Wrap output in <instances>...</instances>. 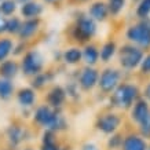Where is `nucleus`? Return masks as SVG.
<instances>
[{
	"mask_svg": "<svg viewBox=\"0 0 150 150\" xmlns=\"http://www.w3.org/2000/svg\"><path fill=\"white\" fill-rule=\"evenodd\" d=\"M138 96V90L137 87L129 86V84H124L120 86L113 94V102L116 106L120 108H129L132 102L137 99Z\"/></svg>",
	"mask_w": 150,
	"mask_h": 150,
	"instance_id": "1",
	"label": "nucleus"
},
{
	"mask_svg": "<svg viewBox=\"0 0 150 150\" xmlns=\"http://www.w3.org/2000/svg\"><path fill=\"white\" fill-rule=\"evenodd\" d=\"M35 118L36 121L41 125H46V127H50V128H62L64 127V120L59 114L54 113L50 108L47 106H41L39 108L35 114Z\"/></svg>",
	"mask_w": 150,
	"mask_h": 150,
	"instance_id": "2",
	"label": "nucleus"
},
{
	"mask_svg": "<svg viewBox=\"0 0 150 150\" xmlns=\"http://www.w3.org/2000/svg\"><path fill=\"white\" fill-rule=\"evenodd\" d=\"M128 39L134 43H138L143 47L150 46V23L141 22L138 25H134L128 29L127 32Z\"/></svg>",
	"mask_w": 150,
	"mask_h": 150,
	"instance_id": "3",
	"label": "nucleus"
},
{
	"mask_svg": "<svg viewBox=\"0 0 150 150\" xmlns=\"http://www.w3.org/2000/svg\"><path fill=\"white\" fill-rule=\"evenodd\" d=\"M143 52L134 46H125L120 51V64L125 69H134L142 62Z\"/></svg>",
	"mask_w": 150,
	"mask_h": 150,
	"instance_id": "4",
	"label": "nucleus"
},
{
	"mask_svg": "<svg viewBox=\"0 0 150 150\" xmlns=\"http://www.w3.org/2000/svg\"><path fill=\"white\" fill-rule=\"evenodd\" d=\"M96 32V23L91 17H81L77 21V25L74 28V37L76 40L86 41Z\"/></svg>",
	"mask_w": 150,
	"mask_h": 150,
	"instance_id": "5",
	"label": "nucleus"
},
{
	"mask_svg": "<svg viewBox=\"0 0 150 150\" xmlns=\"http://www.w3.org/2000/svg\"><path fill=\"white\" fill-rule=\"evenodd\" d=\"M43 68V57L37 51H30L22 61V69L26 74H37Z\"/></svg>",
	"mask_w": 150,
	"mask_h": 150,
	"instance_id": "6",
	"label": "nucleus"
},
{
	"mask_svg": "<svg viewBox=\"0 0 150 150\" xmlns=\"http://www.w3.org/2000/svg\"><path fill=\"white\" fill-rule=\"evenodd\" d=\"M118 80H120V74H118L117 70L106 69L99 79V86L105 92H110L117 87Z\"/></svg>",
	"mask_w": 150,
	"mask_h": 150,
	"instance_id": "7",
	"label": "nucleus"
},
{
	"mask_svg": "<svg viewBox=\"0 0 150 150\" xmlns=\"http://www.w3.org/2000/svg\"><path fill=\"white\" fill-rule=\"evenodd\" d=\"M120 125V118L116 114H105L99 118L98 121V128L100 131H103L105 134H112L117 129V127Z\"/></svg>",
	"mask_w": 150,
	"mask_h": 150,
	"instance_id": "8",
	"label": "nucleus"
},
{
	"mask_svg": "<svg viewBox=\"0 0 150 150\" xmlns=\"http://www.w3.org/2000/svg\"><path fill=\"white\" fill-rule=\"evenodd\" d=\"M109 14V8L108 4L103 1H95L90 6V15L94 21H105L108 18Z\"/></svg>",
	"mask_w": 150,
	"mask_h": 150,
	"instance_id": "9",
	"label": "nucleus"
},
{
	"mask_svg": "<svg viewBox=\"0 0 150 150\" xmlns=\"http://www.w3.org/2000/svg\"><path fill=\"white\" fill-rule=\"evenodd\" d=\"M96 81H98V72L95 69L87 68L83 70L81 76H80V86L84 90H91L96 84Z\"/></svg>",
	"mask_w": 150,
	"mask_h": 150,
	"instance_id": "10",
	"label": "nucleus"
},
{
	"mask_svg": "<svg viewBox=\"0 0 150 150\" xmlns=\"http://www.w3.org/2000/svg\"><path fill=\"white\" fill-rule=\"evenodd\" d=\"M41 13H43V7H41V4L36 3V1H28V3H23L22 7H21V14L28 19L37 18Z\"/></svg>",
	"mask_w": 150,
	"mask_h": 150,
	"instance_id": "11",
	"label": "nucleus"
},
{
	"mask_svg": "<svg viewBox=\"0 0 150 150\" xmlns=\"http://www.w3.org/2000/svg\"><path fill=\"white\" fill-rule=\"evenodd\" d=\"M39 19L33 18V19H26L23 23H21V29H19V36L21 39H28L32 35H35V32L39 28Z\"/></svg>",
	"mask_w": 150,
	"mask_h": 150,
	"instance_id": "12",
	"label": "nucleus"
},
{
	"mask_svg": "<svg viewBox=\"0 0 150 150\" xmlns=\"http://www.w3.org/2000/svg\"><path fill=\"white\" fill-rule=\"evenodd\" d=\"M149 114H150L149 106H147V103H146L145 100H139V102L134 106V110H132V118H134L135 121H138L139 124H141Z\"/></svg>",
	"mask_w": 150,
	"mask_h": 150,
	"instance_id": "13",
	"label": "nucleus"
},
{
	"mask_svg": "<svg viewBox=\"0 0 150 150\" xmlns=\"http://www.w3.org/2000/svg\"><path fill=\"white\" fill-rule=\"evenodd\" d=\"M124 150H146V143L138 137H128L124 141Z\"/></svg>",
	"mask_w": 150,
	"mask_h": 150,
	"instance_id": "14",
	"label": "nucleus"
},
{
	"mask_svg": "<svg viewBox=\"0 0 150 150\" xmlns=\"http://www.w3.org/2000/svg\"><path fill=\"white\" fill-rule=\"evenodd\" d=\"M17 72H18V66H17V64L14 61H6L0 66V74L6 79L14 77L17 74Z\"/></svg>",
	"mask_w": 150,
	"mask_h": 150,
	"instance_id": "15",
	"label": "nucleus"
},
{
	"mask_svg": "<svg viewBox=\"0 0 150 150\" xmlns=\"http://www.w3.org/2000/svg\"><path fill=\"white\" fill-rule=\"evenodd\" d=\"M65 100V91L61 87H55L48 94V102L52 106H61L62 102Z\"/></svg>",
	"mask_w": 150,
	"mask_h": 150,
	"instance_id": "16",
	"label": "nucleus"
},
{
	"mask_svg": "<svg viewBox=\"0 0 150 150\" xmlns=\"http://www.w3.org/2000/svg\"><path fill=\"white\" fill-rule=\"evenodd\" d=\"M35 92L30 90V88H23L21 90L18 94V102L22 106H30V105L35 102Z\"/></svg>",
	"mask_w": 150,
	"mask_h": 150,
	"instance_id": "17",
	"label": "nucleus"
},
{
	"mask_svg": "<svg viewBox=\"0 0 150 150\" xmlns=\"http://www.w3.org/2000/svg\"><path fill=\"white\" fill-rule=\"evenodd\" d=\"M83 57H84V61L88 65H94L98 61V58H99V54H98V51H96V48L94 46H88L84 50Z\"/></svg>",
	"mask_w": 150,
	"mask_h": 150,
	"instance_id": "18",
	"label": "nucleus"
},
{
	"mask_svg": "<svg viewBox=\"0 0 150 150\" xmlns=\"http://www.w3.org/2000/svg\"><path fill=\"white\" fill-rule=\"evenodd\" d=\"M81 58V51L79 50V48H70L64 54V59L65 62H68V64H77Z\"/></svg>",
	"mask_w": 150,
	"mask_h": 150,
	"instance_id": "19",
	"label": "nucleus"
},
{
	"mask_svg": "<svg viewBox=\"0 0 150 150\" xmlns=\"http://www.w3.org/2000/svg\"><path fill=\"white\" fill-rule=\"evenodd\" d=\"M11 50H13V41L8 39H1L0 40V62L8 57Z\"/></svg>",
	"mask_w": 150,
	"mask_h": 150,
	"instance_id": "20",
	"label": "nucleus"
},
{
	"mask_svg": "<svg viewBox=\"0 0 150 150\" xmlns=\"http://www.w3.org/2000/svg\"><path fill=\"white\" fill-rule=\"evenodd\" d=\"M125 6V0H108V8L112 15H117Z\"/></svg>",
	"mask_w": 150,
	"mask_h": 150,
	"instance_id": "21",
	"label": "nucleus"
},
{
	"mask_svg": "<svg viewBox=\"0 0 150 150\" xmlns=\"http://www.w3.org/2000/svg\"><path fill=\"white\" fill-rule=\"evenodd\" d=\"M15 10H17L15 0H3L0 3V13L3 15H11Z\"/></svg>",
	"mask_w": 150,
	"mask_h": 150,
	"instance_id": "22",
	"label": "nucleus"
},
{
	"mask_svg": "<svg viewBox=\"0 0 150 150\" xmlns=\"http://www.w3.org/2000/svg\"><path fill=\"white\" fill-rule=\"evenodd\" d=\"M114 51H116L114 43H112V41H110V43H106V44L102 47V50H100V58H102V61L108 62L114 55Z\"/></svg>",
	"mask_w": 150,
	"mask_h": 150,
	"instance_id": "23",
	"label": "nucleus"
},
{
	"mask_svg": "<svg viewBox=\"0 0 150 150\" xmlns=\"http://www.w3.org/2000/svg\"><path fill=\"white\" fill-rule=\"evenodd\" d=\"M41 150H59L58 145H57L54 141L52 132L48 131L44 134V141H43V147H41Z\"/></svg>",
	"mask_w": 150,
	"mask_h": 150,
	"instance_id": "24",
	"label": "nucleus"
},
{
	"mask_svg": "<svg viewBox=\"0 0 150 150\" xmlns=\"http://www.w3.org/2000/svg\"><path fill=\"white\" fill-rule=\"evenodd\" d=\"M13 90H14V87L8 80L0 81V98H1V99H7V98H10L11 94H13Z\"/></svg>",
	"mask_w": 150,
	"mask_h": 150,
	"instance_id": "25",
	"label": "nucleus"
},
{
	"mask_svg": "<svg viewBox=\"0 0 150 150\" xmlns=\"http://www.w3.org/2000/svg\"><path fill=\"white\" fill-rule=\"evenodd\" d=\"M8 138L13 143H19L23 139V132L19 127H10L8 128Z\"/></svg>",
	"mask_w": 150,
	"mask_h": 150,
	"instance_id": "26",
	"label": "nucleus"
},
{
	"mask_svg": "<svg viewBox=\"0 0 150 150\" xmlns=\"http://www.w3.org/2000/svg\"><path fill=\"white\" fill-rule=\"evenodd\" d=\"M150 14V0H141L137 8V15L141 18H146Z\"/></svg>",
	"mask_w": 150,
	"mask_h": 150,
	"instance_id": "27",
	"label": "nucleus"
},
{
	"mask_svg": "<svg viewBox=\"0 0 150 150\" xmlns=\"http://www.w3.org/2000/svg\"><path fill=\"white\" fill-rule=\"evenodd\" d=\"M21 29V21L18 18H11L7 21V32L10 33H18Z\"/></svg>",
	"mask_w": 150,
	"mask_h": 150,
	"instance_id": "28",
	"label": "nucleus"
},
{
	"mask_svg": "<svg viewBox=\"0 0 150 150\" xmlns=\"http://www.w3.org/2000/svg\"><path fill=\"white\" fill-rule=\"evenodd\" d=\"M141 129L145 137H150V114L141 123Z\"/></svg>",
	"mask_w": 150,
	"mask_h": 150,
	"instance_id": "29",
	"label": "nucleus"
},
{
	"mask_svg": "<svg viewBox=\"0 0 150 150\" xmlns=\"http://www.w3.org/2000/svg\"><path fill=\"white\" fill-rule=\"evenodd\" d=\"M141 69L143 73H150V55H147L145 59H142Z\"/></svg>",
	"mask_w": 150,
	"mask_h": 150,
	"instance_id": "30",
	"label": "nucleus"
},
{
	"mask_svg": "<svg viewBox=\"0 0 150 150\" xmlns=\"http://www.w3.org/2000/svg\"><path fill=\"white\" fill-rule=\"evenodd\" d=\"M46 76H44V74H39V76H37L36 79H35V81H33V86L36 87V88H40L41 86H43V84H44V83H46Z\"/></svg>",
	"mask_w": 150,
	"mask_h": 150,
	"instance_id": "31",
	"label": "nucleus"
},
{
	"mask_svg": "<svg viewBox=\"0 0 150 150\" xmlns=\"http://www.w3.org/2000/svg\"><path fill=\"white\" fill-rule=\"evenodd\" d=\"M121 143V137H113L112 139H110V142H109V145L112 146V147H117L118 145Z\"/></svg>",
	"mask_w": 150,
	"mask_h": 150,
	"instance_id": "32",
	"label": "nucleus"
},
{
	"mask_svg": "<svg viewBox=\"0 0 150 150\" xmlns=\"http://www.w3.org/2000/svg\"><path fill=\"white\" fill-rule=\"evenodd\" d=\"M6 29H7V19L3 18V17H0V33L4 32Z\"/></svg>",
	"mask_w": 150,
	"mask_h": 150,
	"instance_id": "33",
	"label": "nucleus"
},
{
	"mask_svg": "<svg viewBox=\"0 0 150 150\" xmlns=\"http://www.w3.org/2000/svg\"><path fill=\"white\" fill-rule=\"evenodd\" d=\"M83 150H99V149L95 145H92V143H86L83 146Z\"/></svg>",
	"mask_w": 150,
	"mask_h": 150,
	"instance_id": "34",
	"label": "nucleus"
},
{
	"mask_svg": "<svg viewBox=\"0 0 150 150\" xmlns=\"http://www.w3.org/2000/svg\"><path fill=\"white\" fill-rule=\"evenodd\" d=\"M145 96L150 100V84H149L147 87H146V90H145Z\"/></svg>",
	"mask_w": 150,
	"mask_h": 150,
	"instance_id": "35",
	"label": "nucleus"
},
{
	"mask_svg": "<svg viewBox=\"0 0 150 150\" xmlns=\"http://www.w3.org/2000/svg\"><path fill=\"white\" fill-rule=\"evenodd\" d=\"M44 1H47V3H58L59 0H44Z\"/></svg>",
	"mask_w": 150,
	"mask_h": 150,
	"instance_id": "36",
	"label": "nucleus"
},
{
	"mask_svg": "<svg viewBox=\"0 0 150 150\" xmlns=\"http://www.w3.org/2000/svg\"><path fill=\"white\" fill-rule=\"evenodd\" d=\"M15 1H19V3H28V1H30V0H15Z\"/></svg>",
	"mask_w": 150,
	"mask_h": 150,
	"instance_id": "37",
	"label": "nucleus"
},
{
	"mask_svg": "<svg viewBox=\"0 0 150 150\" xmlns=\"http://www.w3.org/2000/svg\"><path fill=\"white\" fill-rule=\"evenodd\" d=\"M79 1H87V0H79Z\"/></svg>",
	"mask_w": 150,
	"mask_h": 150,
	"instance_id": "38",
	"label": "nucleus"
},
{
	"mask_svg": "<svg viewBox=\"0 0 150 150\" xmlns=\"http://www.w3.org/2000/svg\"><path fill=\"white\" fill-rule=\"evenodd\" d=\"M0 1H3V0H0Z\"/></svg>",
	"mask_w": 150,
	"mask_h": 150,
	"instance_id": "39",
	"label": "nucleus"
}]
</instances>
